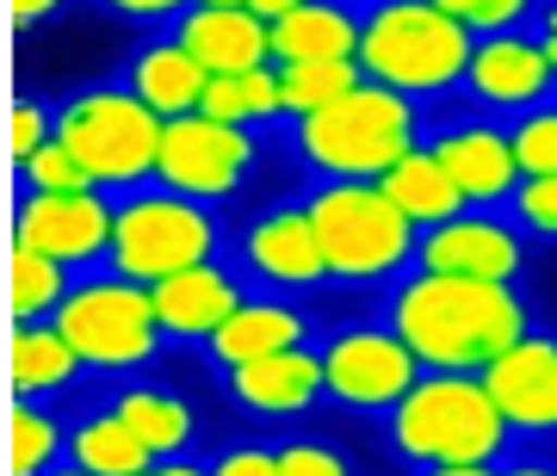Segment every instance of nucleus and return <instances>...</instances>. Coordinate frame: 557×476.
<instances>
[{"mask_svg": "<svg viewBox=\"0 0 557 476\" xmlns=\"http://www.w3.org/2000/svg\"><path fill=\"white\" fill-rule=\"evenodd\" d=\"M384 322L409 340L421 372H490L508 347L533 335V310L515 285L453 273H409L384 298Z\"/></svg>", "mask_w": 557, "mask_h": 476, "instance_id": "f257e3e1", "label": "nucleus"}, {"mask_svg": "<svg viewBox=\"0 0 557 476\" xmlns=\"http://www.w3.org/2000/svg\"><path fill=\"white\" fill-rule=\"evenodd\" d=\"M421 105L366 80L347 100L322 105L310 118H292V149L317 179H384L409 149H421Z\"/></svg>", "mask_w": 557, "mask_h": 476, "instance_id": "f03ea898", "label": "nucleus"}, {"mask_svg": "<svg viewBox=\"0 0 557 476\" xmlns=\"http://www.w3.org/2000/svg\"><path fill=\"white\" fill-rule=\"evenodd\" d=\"M391 446L416 471L428 464H502L508 452V415L496 409L478 372H421V384L384 415Z\"/></svg>", "mask_w": 557, "mask_h": 476, "instance_id": "7ed1b4c3", "label": "nucleus"}, {"mask_svg": "<svg viewBox=\"0 0 557 476\" xmlns=\"http://www.w3.org/2000/svg\"><path fill=\"white\" fill-rule=\"evenodd\" d=\"M471 50H478V38L453 13H440L434 0H391V7L366 13L359 68H366V80H379L403 100L434 105L446 93H465Z\"/></svg>", "mask_w": 557, "mask_h": 476, "instance_id": "20e7f679", "label": "nucleus"}, {"mask_svg": "<svg viewBox=\"0 0 557 476\" xmlns=\"http://www.w3.org/2000/svg\"><path fill=\"white\" fill-rule=\"evenodd\" d=\"M304 211L329 254V278H341V285H384L416 266L421 229L384 199L379 179H317Z\"/></svg>", "mask_w": 557, "mask_h": 476, "instance_id": "39448f33", "label": "nucleus"}, {"mask_svg": "<svg viewBox=\"0 0 557 476\" xmlns=\"http://www.w3.org/2000/svg\"><path fill=\"white\" fill-rule=\"evenodd\" d=\"M161 130H168V118H156L124 80L87 87V93L57 105V142L94 174L100 192H131L143 179H156Z\"/></svg>", "mask_w": 557, "mask_h": 476, "instance_id": "423d86ee", "label": "nucleus"}, {"mask_svg": "<svg viewBox=\"0 0 557 476\" xmlns=\"http://www.w3.org/2000/svg\"><path fill=\"white\" fill-rule=\"evenodd\" d=\"M62 340L81 353L87 372H137L161 353V316H156V291L137 285L124 273H100V278H81L69 303L57 316Z\"/></svg>", "mask_w": 557, "mask_h": 476, "instance_id": "0eeeda50", "label": "nucleus"}, {"mask_svg": "<svg viewBox=\"0 0 557 476\" xmlns=\"http://www.w3.org/2000/svg\"><path fill=\"white\" fill-rule=\"evenodd\" d=\"M223 248V223L211 217V204L180 199V192H137L119 204L112 223V273L137 278V285H161L174 273L211 266Z\"/></svg>", "mask_w": 557, "mask_h": 476, "instance_id": "6e6552de", "label": "nucleus"}, {"mask_svg": "<svg viewBox=\"0 0 557 476\" xmlns=\"http://www.w3.org/2000/svg\"><path fill=\"white\" fill-rule=\"evenodd\" d=\"M322 353V390L347 415H391L421 384V359L391 322H354L317 347Z\"/></svg>", "mask_w": 557, "mask_h": 476, "instance_id": "1a4fd4ad", "label": "nucleus"}, {"mask_svg": "<svg viewBox=\"0 0 557 476\" xmlns=\"http://www.w3.org/2000/svg\"><path fill=\"white\" fill-rule=\"evenodd\" d=\"M255 167H260V130L218 124L205 112H193V118H174L161 130L156 186L180 192V199H199V204H223L255 179Z\"/></svg>", "mask_w": 557, "mask_h": 476, "instance_id": "9d476101", "label": "nucleus"}, {"mask_svg": "<svg viewBox=\"0 0 557 476\" xmlns=\"http://www.w3.org/2000/svg\"><path fill=\"white\" fill-rule=\"evenodd\" d=\"M465 100L478 105L483 118L515 124L520 112L557 100V62L533 32H496L478 38L471 50V75H465Z\"/></svg>", "mask_w": 557, "mask_h": 476, "instance_id": "9b49d317", "label": "nucleus"}, {"mask_svg": "<svg viewBox=\"0 0 557 476\" xmlns=\"http://www.w3.org/2000/svg\"><path fill=\"white\" fill-rule=\"evenodd\" d=\"M112 223H119V204L106 192H25L13 241L62 260L69 273H87V266L112 260Z\"/></svg>", "mask_w": 557, "mask_h": 476, "instance_id": "f8f14e48", "label": "nucleus"}, {"mask_svg": "<svg viewBox=\"0 0 557 476\" xmlns=\"http://www.w3.org/2000/svg\"><path fill=\"white\" fill-rule=\"evenodd\" d=\"M421 273H453V278H490V285H515L527 273V229L502 211H465V217L421 229L416 248Z\"/></svg>", "mask_w": 557, "mask_h": 476, "instance_id": "ddd939ff", "label": "nucleus"}, {"mask_svg": "<svg viewBox=\"0 0 557 476\" xmlns=\"http://www.w3.org/2000/svg\"><path fill=\"white\" fill-rule=\"evenodd\" d=\"M434 161L453 174V186L465 192L471 211H508L520 192V167H515V142L502 118H453L428 130Z\"/></svg>", "mask_w": 557, "mask_h": 476, "instance_id": "4468645a", "label": "nucleus"}, {"mask_svg": "<svg viewBox=\"0 0 557 476\" xmlns=\"http://www.w3.org/2000/svg\"><path fill=\"white\" fill-rule=\"evenodd\" d=\"M236 248H242L248 278L273 285V291H317L322 278H329V254H322L317 223H310L304 204H278V211L255 217L242 229Z\"/></svg>", "mask_w": 557, "mask_h": 476, "instance_id": "2eb2a0df", "label": "nucleus"}, {"mask_svg": "<svg viewBox=\"0 0 557 476\" xmlns=\"http://www.w3.org/2000/svg\"><path fill=\"white\" fill-rule=\"evenodd\" d=\"M168 38L199 62L205 75H255L273 62V25L255 20L248 7H186Z\"/></svg>", "mask_w": 557, "mask_h": 476, "instance_id": "dca6fc26", "label": "nucleus"}, {"mask_svg": "<svg viewBox=\"0 0 557 476\" xmlns=\"http://www.w3.org/2000/svg\"><path fill=\"white\" fill-rule=\"evenodd\" d=\"M478 377L490 384V397H496V409L508 415L515 434H557V340L552 335H527Z\"/></svg>", "mask_w": 557, "mask_h": 476, "instance_id": "f3484780", "label": "nucleus"}, {"mask_svg": "<svg viewBox=\"0 0 557 476\" xmlns=\"http://www.w3.org/2000/svg\"><path fill=\"white\" fill-rule=\"evenodd\" d=\"M223 384H230V397L260 421L310 415V409L329 397V390H322V353L317 347H292V353L236 365V372H223Z\"/></svg>", "mask_w": 557, "mask_h": 476, "instance_id": "a211bd4d", "label": "nucleus"}, {"mask_svg": "<svg viewBox=\"0 0 557 476\" xmlns=\"http://www.w3.org/2000/svg\"><path fill=\"white\" fill-rule=\"evenodd\" d=\"M149 291H156V316H161V335L168 340H211L248 303V285L230 266H218V260L211 266H193V273L161 278Z\"/></svg>", "mask_w": 557, "mask_h": 476, "instance_id": "6ab92c4d", "label": "nucleus"}, {"mask_svg": "<svg viewBox=\"0 0 557 476\" xmlns=\"http://www.w3.org/2000/svg\"><path fill=\"white\" fill-rule=\"evenodd\" d=\"M292 347H310V316H304L298 303H285V298H248L218 335L205 340V353H211L218 372H236V365H255V359L292 353Z\"/></svg>", "mask_w": 557, "mask_h": 476, "instance_id": "aec40b11", "label": "nucleus"}, {"mask_svg": "<svg viewBox=\"0 0 557 476\" xmlns=\"http://www.w3.org/2000/svg\"><path fill=\"white\" fill-rule=\"evenodd\" d=\"M124 87L137 93L156 118H193L205 105V87H211V75H205L199 62L186 57L174 38H149L137 50V57L124 62Z\"/></svg>", "mask_w": 557, "mask_h": 476, "instance_id": "412c9836", "label": "nucleus"}, {"mask_svg": "<svg viewBox=\"0 0 557 476\" xmlns=\"http://www.w3.org/2000/svg\"><path fill=\"white\" fill-rule=\"evenodd\" d=\"M366 38V13L347 0H310L273 25V62H354Z\"/></svg>", "mask_w": 557, "mask_h": 476, "instance_id": "4be33fe9", "label": "nucleus"}, {"mask_svg": "<svg viewBox=\"0 0 557 476\" xmlns=\"http://www.w3.org/2000/svg\"><path fill=\"white\" fill-rule=\"evenodd\" d=\"M379 186H384V199L397 204L416 229H440V223H453V217H465V211H471V204H465V192H458L453 174L434 161V149H428V142H421V149H409V155H403L397 167L379 179Z\"/></svg>", "mask_w": 557, "mask_h": 476, "instance_id": "5701e85b", "label": "nucleus"}, {"mask_svg": "<svg viewBox=\"0 0 557 476\" xmlns=\"http://www.w3.org/2000/svg\"><path fill=\"white\" fill-rule=\"evenodd\" d=\"M81 372V353L62 340L57 322H13V347H7V377H13V397H57L69 390Z\"/></svg>", "mask_w": 557, "mask_h": 476, "instance_id": "b1692460", "label": "nucleus"}, {"mask_svg": "<svg viewBox=\"0 0 557 476\" xmlns=\"http://www.w3.org/2000/svg\"><path fill=\"white\" fill-rule=\"evenodd\" d=\"M124 415V427L149 446L156 458H186L193 452V434H199V415L186 409V397L161 390V384H137V390H119L112 402Z\"/></svg>", "mask_w": 557, "mask_h": 476, "instance_id": "393cba45", "label": "nucleus"}, {"mask_svg": "<svg viewBox=\"0 0 557 476\" xmlns=\"http://www.w3.org/2000/svg\"><path fill=\"white\" fill-rule=\"evenodd\" d=\"M69 464H81L87 476H143L149 464H161V458L124 427L119 409H94V415L69 434Z\"/></svg>", "mask_w": 557, "mask_h": 476, "instance_id": "a878e982", "label": "nucleus"}, {"mask_svg": "<svg viewBox=\"0 0 557 476\" xmlns=\"http://www.w3.org/2000/svg\"><path fill=\"white\" fill-rule=\"evenodd\" d=\"M69 291L75 285H69L62 260L13 241V254H7V310H13V322H50L69 303Z\"/></svg>", "mask_w": 557, "mask_h": 476, "instance_id": "bb28decb", "label": "nucleus"}, {"mask_svg": "<svg viewBox=\"0 0 557 476\" xmlns=\"http://www.w3.org/2000/svg\"><path fill=\"white\" fill-rule=\"evenodd\" d=\"M69 439H62L57 415H44L32 397H13L7 409V476H44L57 471Z\"/></svg>", "mask_w": 557, "mask_h": 476, "instance_id": "cd10ccee", "label": "nucleus"}, {"mask_svg": "<svg viewBox=\"0 0 557 476\" xmlns=\"http://www.w3.org/2000/svg\"><path fill=\"white\" fill-rule=\"evenodd\" d=\"M354 87H366L359 57L354 62H285V68H278V93H285V112H292V118H310V112H322V105L347 100Z\"/></svg>", "mask_w": 557, "mask_h": 476, "instance_id": "c85d7f7f", "label": "nucleus"}, {"mask_svg": "<svg viewBox=\"0 0 557 476\" xmlns=\"http://www.w3.org/2000/svg\"><path fill=\"white\" fill-rule=\"evenodd\" d=\"M508 142H515V167L520 179H545L557 174V100L533 105L508 124Z\"/></svg>", "mask_w": 557, "mask_h": 476, "instance_id": "c756f323", "label": "nucleus"}, {"mask_svg": "<svg viewBox=\"0 0 557 476\" xmlns=\"http://www.w3.org/2000/svg\"><path fill=\"white\" fill-rule=\"evenodd\" d=\"M440 13H453L471 38H496V32H520L539 13V0H434Z\"/></svg>", "mask_w": 557, "mask_h": 476, "instance_id": "7c9ffc66", "label": "nucleus"}, {"mask_svg": "<svg viewBox=\"0 0 557 476\" xmlns=\"http://www.w3.org/2000/svg\"><path fill=\"white\" fill-rule=\"evenodd\" d=\"M20 179H25V192H100V186H94V174H87V167H81L62 142H44L38 155L20 167Z\"/></svg>", "mask_w": 557, "mask_h": 476, "instance_id": "2f4dec72", "label": "nucleus"}, {"mask_svg": "<svg viewBox=\"0 0 557 476\" xmlns=\"http://www.w3.org/2000/svg\"><path fill=\"white\" fill-rule=\"evenodd\" d=\"M44 142H57V112L44 100H13V112H7V155H13V167H25Z\"/></svg>", "mask_w": 557, "mask_h": 476, "instance_id": "473e14b6", "label": "nucleus"}, {"mask_svg": "<svg viewBox=\"0 0 557 476\" xmlns=\"http://www.w3.org/2000/svg\"><path fill=\"white\" fill-rule=\"evenodd\" d=\"M508 217L527 229V236H539V241H557V174H545V179H520V192H515V204H508Z\"/></svg>", "mask_w": 557, "mask_h": 476, "instance_id": "72a5a7b5", "label": "nucleus"}, {"mask_svg": "<svg viewBox=\"0 0 557 476\" xmlns=\"http://www.w3.org/2000/svg\"><path fill=\"white\" fill-rule=\"evenodd\" d=\"M278 476H354V464L329 439H292L278 446Z\"/></svg>", "mask_w": 557, "mask_h": 476, "instance_id": "f704fd0d", "label": "nucleus"}, {"mask_svg": "<svg viewBox=\"0 0 557 476\" xmlns=\"http://www.w3.org/2000/svg\"><path fill=\"white\" fill-rule=\"evenodd\" d=\"M205 118L218 124H242V130H255V118H248V100H242V80L236 75H211V87H205Z\"/></svg>", "mask_w": 557, "mask_h": 476, "instance_id": "c9c22d12", "label": "nucleus"}, {"mask_svg": "<svg viewBox=\"0 0 557 476\" xmlns=\"http://www.w3.org/2000/svg\"><path fill=\"white\" fill-rule=\"evenodd\" d=\"M211 476H278V452H267V446H236V452H223L211 464Z\"/></svg>", "mask_w": 557, "mask_h": 476, "instance_id": "e433bc0d", "label": "nucleus"}, {"mask_svg": "<svg viewBox=\"0 0 557 476\" xmlns=\"http://www.w3.org/2000/svg\"><path fill=\"white\" fill-rule=\"evenodd\" d=\"M106 13H119V20H137V25H174L180 13H186V7H193V0H100Z\"/></svg>", "mask_w": 557, "mask_h": 476, "instance_id": "4c0bfd02", "label": "nucleus"}, {"mask_svg": "<svg viewBox=\"0 0 557 476\" xmlns=\"http://www.w3.org/2000/svg\"><path fill=\"white\" fill-rule=\"evenodd\" d=\"M69 0H7V13H13V25L20 32H32V25H44V20H57Z\"/></svg>", "mask_w": 557, "mask_h": 476, "instance_id": "58836bf2", "label": "nucleus"}, {"mask_svg": "<svg viewBox=\"0 0 557 476\" xmlns=\"http://www.w3.org/2000/svg\"><path fill=\"white\" fill-rule=\"evenodd\" d=\"M298 7H310V0H248V13L255 20H267V25H278V20H292Z\"/></svg>", "mask_w": 557, "mask_h": 476, "instance_id": "ea45409f", "label": "nucleus"}, {"mask_svg": "<svg viewBox=\"0 0 557 476\" xmlns=\"http://www.w3.org/2000/svg\"><path fill=\"white\" fill-rule=\"evenodd\" d=\"M143 476H211V471H199L193 458H161V464H149Z\"/></svg>", "mask_w": 557, "mask_h": 476, "instance_id": "a19ab883", "label": "nucleus"}, {"mask_svg": "<svg viewBox=\"0 0 557 476\" xmlns=\"http://www.w3.org/2000/svg\"><path fill=\"white\" fill-rule=\"evenodd\" d=\"M421 476H502L496 464H428Z\"/></svg>", "mask_w": 557, "mask_h": 476, "instance_id": "79ce46f5", "label": "nucleus"}, {"mask_svg": "<svg viewBox=\"0 0 557 476\" xmlns=\"http://www.w3.org/2000/svg\"><path fill=\"white\" fill-rule=\"evenodd\" d=\"M502 476H557V464H539V458H520V464H502Z\"/></svg>", "mask_w": 557, "mask_h": 476, "instance_id": "37998d69", "label": "nucleus"}, {"mask_svg": "<svg viewBox=\"0 0 557 476\" xmlns=\"http://www.w3.org/2000/svg\"><path fill=\"white\" fill-rule=\"evenodd\" d=\"M539 38H557V7H545V20H539Z\"/></svg>", "mask_w": 557, "mask_h": 476, "instance_id": "c03bdc74", "label": "nucleus"}, {"mask_svg": "<svg viewBox=\"0 0 557 476\" xmlns=\"http://www.w3.org/2000/svg\"><path fill=\"white\" fill-rule=\"evenodd\" d=\"M44 476H87L81 464H57V471H44Z\"/></svg>", "mask_w": 557, "mask_h": 476, "instance_id": "a18cd8bd", "label": "nucleus"}, {"mask_svg": "<svg viewBox=\"0 0 557 476\" xmlns=\"http://www.w3.org/2000/svg\"><path fill=\"white\" fill-rule=\"evenodd\" d=\"M347 7H359V13H372V7H391V0H347Z\"/></svg>", "mask_w": 557, "mask_h": 476, "instance_id": "49530a36", "label": "nucleus"}, {"mask_svg": "<svg viewBox=\"0 0 557 476\" xmlns=\"http://www.w3.org/2000/svg\"><path fill=\"white\" fill-rule=\"evenodd\" d=\"M193 7H248V0H193Z\"/></svg>", "mask_w": 557, "mask_h": 476, "instance_id": "de8ad7c7", "label": "nucleus"}]
</instances>
